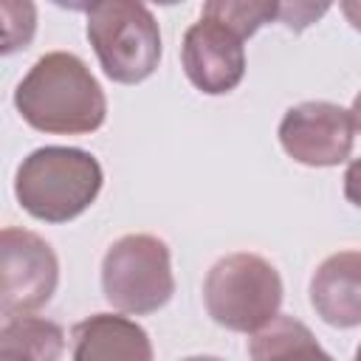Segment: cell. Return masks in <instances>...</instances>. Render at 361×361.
Returning a JSON list of instances; mask_svg holds the SVG:
<instances>
[{
    "label": "cell",
    "instance_id": "12",
    "mask_svg": "<svg viewBox=\"0 0 361 361\" xmlns=\"http://www.w3.org/2000/svg\"><path fill=\"white\" fill-rule=\"evenodd\" d=\"M248 355L257 358V361L293 358V355H322V358H327V353L322 350L316 336L307 330V324H302L299 319L285 316V313H276L271 322H265L259 330L251 333Z\"/></svg>",
    "mask_w": 361,
    "mask_h": 361
},
{
    "label": "cell",
    "instance_id": "20",
    "mask_svg": "<svg viewBox=\"0 0 361 361\" xmlns=\"http://www.w3.org/2000/svg\"><path fill=\"white\" fill-rule=\"evenodd\" d=\"M149 3H155V6H175V3H183V0H149Z\"/></svg>",
    "mask_w": 361,
    "mask_h": 361
},
{
    "label": "cell",
    "instance_id": "9",
    "mask_svg": "<svg viewBox=\"0 0 361 361\" xmlns=\"http://www.w3.org/2000/svg\"><path fill=\"white\" fill-rule=\"evenodd\" d=\"M316 316L338 330L361 324V251L330 254L310 279Z\"/></svg>",
    "mask_w": 361,
    "mask_h": 361
},
{
    "label": "cell",
    "instance_id": "11",
    "mask_svg": "<svg viewBox=\"0 0 361 361\" xmlns=\"http://www.w3.org/2000/svg\"><path fill=\"white\" fill-rule=\"evenodd\" d=\"M65 350V333L56 322L42 316H11L0 330V355L8 361H56Z\"/></svg>",
    "mask_w": 361,
    "mask_h": 361
},
{
    "label": "cell",
    "instance_id": "7",
    "mask_svg": "<svg viewBox=\"0 0 361 361\" xmlns=\"http://www.w3.org/2000/svg\"><path fill=\"white\" fill-rule=\"evenodd\" d=\"M282 149L305 166H338L350 158L355 141L353 113L333 102H302L285 110L279 121Z\"/></svg>",
    "mask_w": 361,
    "mask_h": 361
},
{
    "label": "cell",
    "instance_id": "13",
    "mask_svg": "<svg viewBox=\"0 0 361 361\" xmlns=\"http://www.w3.org/2000/svg\"><path fill=\"white\" fill-rule=\"evenodd\" d=\"M203 17L248 39L279 17V0H206Z\"/></svg>",
    "mask_w": 361,
    "mask_h": 361
},
{
    "label": "cell",
    "instance_id": "8",
    "mask_svg": "<svg viewBox=\"0 0 361 361\" xmlns=\"http://www.w3.org/2000/svg\"><path fill=\"white\" fill-rule=\"evenodd\" d=\"M186 79L206 96L231 93L245 76V48L237 34L200 17L186 28L180 42Z\"/></svg>",
    "mask_w": 361,
    "mask_h": 361
},
{
    "label": "cell",
    "instance_id": "17",
    "mask_svg": "<svg viewBox=\"0 0 361 361\" xmlns=\"http://www.w3.org/2000/svg\"><path fill=\"white\" fill-rule=\"evenodd\" d=\"M338 3H341L344 20H347L355 31H361V0H338Z\"/></svg>",
    "mask_w": 361,
    "mask_h": 361
},
{
    "label": "cell",
    "instance_id": "5",
    "mask_svg": "<svg viewBox=\"0 0 361 361\" xmlns=\"http://www.w3.org/2000/svg\"><path fill=\"white\" fill-rule=\"evenodd\" d=\"M104 299L133 316L161 310L175 293L169 245L155 234H124L102 259Z\"/></svg>",
    "mask_w": 361,
    "mask_h": 361
},
{
    "label": "cell",
    "instance_id": "6",
    "mask_svg": "<svg viewBox=\"0 0 361 361\" xmlns=\"http://www.w3.org/2000/svg\"><path fill=\"white\" fill-rule=\"evenodd\" d=\"M59 282L54 248L28 228H3L0 234V313L3 319L31 313L51 302Z\"/></svg>",
    "mask_w": 361,
    "mask_h": 361
},
{
    "label": "cell",
    "instance_id": "21",
    "mask_svg": "<svg viewBox=\"0 0 361 361\" xmlns=\"http://www.w3.org/2000/svg\"><path fill=\"white\" fill-rule=\"evenodd\" d=\"M355 355H358V358H361V344H358V350H355Z\"/></svg>",
    "mask_w": 361,
    "mask_h": 361
},
{
    "label": "cell",
    "instance_id": "10",
    "mask_svg": "<svg viewBox=\"0 0 361 361\" xmlns=\"http://www.w3.org/2000/svg\"><path fill=\"white\" fill-rule=\"evenodd\" d=\"M76 361H152V341L141 324L116 313H93L71 330Z\"/></svg>",
    "mask_w": 361,
    "mask_h": 361
},
{
    "label": "cell",
    "instance_id": "16",
    "mask_svg": "<svg viewBox=\"0 0 361 361\" xmlns=\"http://www.w3.org/2000/svg\"><path fill=\"white\" fill-rule=\"evenodd\" d=\"M344 197L361 209V158H353L344 169Z\"/></svg>",
    "mask_w": 361,
    "mask_h": 361
},
{
    "label": "cell",
    "instance_id": "18",
    "mask_svg": "<svg viewBox=\"0 0 361 361\" xmlns=\"http://www.w3.org/2000/svg\"><path fill=\"white\" fill-rule=\"evenodd\" d=\"M51 3L59 8H68V11H90L104 0H51Z\"/></svg>",
    "mask_w": 361,
    "mask_h": 361
},
{
    "label": "cell",
    "instance_id": "1",
    "mask_svg": "<svg viewBox=\"0 0 361 361\" xmlns=\"http://www.w3.org/2000/svg\"><path fill=\"white\" fill-rule=\"evenodd\" d=\"M23 121L48 135H87L107 118V99L90 68L68 51L39 56L14 90Z\"/></svg>",
    "mask_w": 361,
    "mask_h": 361
},
{
    "label": "cell",
    "instance_id": "14",
    "mask_svg": "<svg viewBox=\"0 0 361 361\" xmlns=\"http://www.w3.org/2000/svg\"><path fill=\"white\" fill-rule=\"evenodd\" d=\"M3 6V54L31 45L37 31V8L31 0H0Z\"/></svg>",
    "mask_w": 361,
    "mask_h": 361
},
{
    "label": "cell",
    "instance_id": "15",
    "mask_svg": "<svg viewBox=\"0 0 361 361\" xmlns=\"http://www.w3.org/2000/svg\"><path fill=\"white\" fill-rule=\"evenodd\" d=\"M333 0H279V23L290 31H305L310 25H316L327 11H330Z\"/></svg>",
    "mask_w": 361,
    "mask_h": 361
},
{
    "label": "cell",
    "instance_id": "2",
    "mask_svg": "<svg viewBox=\"0 0 361 361\" xmlns=\"http://www.w3.org/2000/svg\"><path fill=\"white\" fill-rule=\"evenodd\" d=\"M102 164L79 147H39L23 158L14 175V197L34 220H76L99 197Z\"/></svg>",
    "mask_w": 361,
    "mask_h": 361
},
{
    "label": "cell",
    "instance_id": "3",
    "mask_svg": "<svg viewBox=\"0 0 361 361\" xmlns=\"http://www.w3.org/2000/svg\"><path fill=\"white\" fill-rule=\"evenodd\" d=\"M279 271L259 254L237 251L217 259L203 279V305L214 324L234 333H254L279 313Z\"/></svg>",
    "mask_w": 361,
    "mask_h": 361
},
{
    "label": "cell",
    "instance_id": "4",
    "mask_svg": "<svg viewBox=\"0 0 361 361\" xmlns=\"http://www.w3.org/2000/svg\"><path fill=\"white\" fill-rule=\"evenodd\" d=\"M87 39L107 79L138 85L158 71L161 28L141 0H104L87 11Z\"/></svg>",
    "mask_w": 361,
    "mask_h": 361
},
{
    "label": "cell",
    "instance_id": "19",
    "mask_svg": "<svg viewBox=\"0 0 361 361\" xmlns=\"http://www.w3.org/2000/svg\"><path fill=\"white\" fill-rule=\"evenodd\" d=\"M350 113H353V121H355V130L361 133V90H358V96L353 99V107H350Z\"/></svg>",
    "mask_w": 361,
    "mask_h": 361
}]
</instances>
